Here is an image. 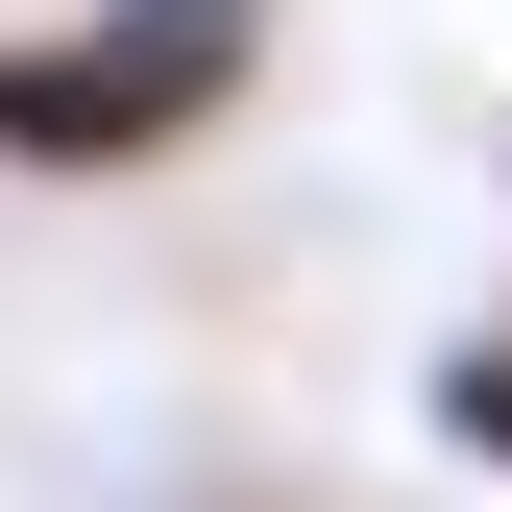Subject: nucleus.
<instances>
[{"mask_svg": "<svg viewBox=\"0 0 512 512\" xmlns=\"http://www.w3.org/2000/svg\"><path fill=\"white\" fill-rule=\"evenodd\" d=\"M244 25L269 0H122V25H74V49H0V147H171L220 74H244Z\"/></svg>", "mask_w": 512, "mask_h": 512, "instance_id": "nucleus-1", "label": "nucleus"}, {"mask_svg": "<svg viewBox=\"0 0 512 512\" xmlns=\"http://www.w3.org/2000/svg\"><path fill=\"white\" fill-rule=\"evenodd\" d=\"M439 415H464L488 464H512V342H464V366H439Z\"/></svg>", "mask_w": 512, "mask_h": 512, "instance_id": "nucleus-2", "label": "nucleus"}]
</instances>
